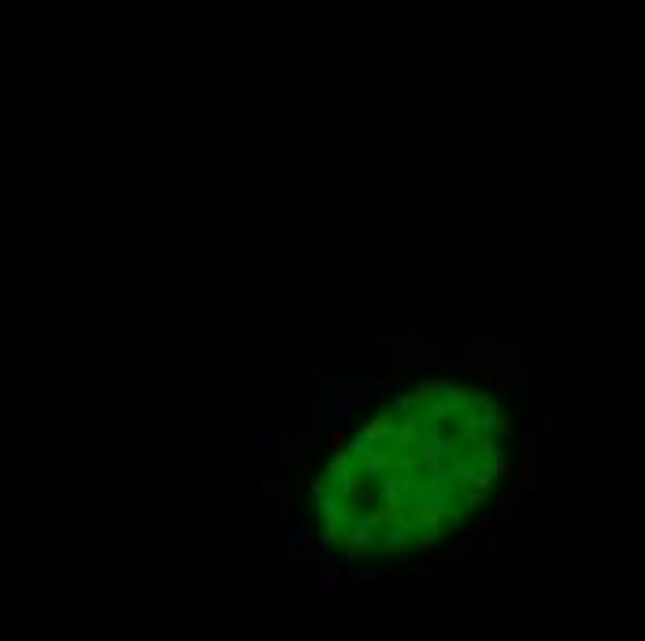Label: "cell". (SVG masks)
I'll return each instance as SVG.
<instances>
[{
	"mask_svg": "<svg viewBox=\"0 0 645 641\" xmlns=\"http://www.w3.org/2000/svg\"><path fill=\"white\" fill-rule=\"evenodd\" d=\"M412 486H416V478H412L401 463H393V467L378 478L375 493H378V501H382V508H386V519L408 516V493H412Z\"/></svg>",
	"mask_w": 645,
	"mask_h": 641,
	"instance_id": "obj_1",
	"label": "cell"
},
{
	"mask_svg": "<svg viewBox=\"0 0 645 641\" xmlns=\"http://www.w3.org/2000/svg\"><path fill=\"white\" fill-rule=\"evenodd\" d=\"M323 482H326V489H330V493H338V497H345V501L360 497V482H356V460L349 456V452H338V456L326 463V471H323Z\"/></svg>",
	"mask_w": 645,
	"mask_h": 641,
	"instance_id": "obj_2",
	"label": "cell"
},
{
	"mask_svg": "<svg viewBox=\"0 0 645 641\" xmlns=\"http://www.w3.org/2000/svg\"><path fill=\"white\" fill-rule=\"evenodd\" d=\"M393 463H397V448H393V445H375L367 456L356 460V482H360L363 489H375L378 478H382Z\"/></svg>",
	"mask_w": 645,
	"mask_h": 641,
	"instance_id": "obj_3",
	"label": "cell"
},
{
	"mask_svg": "<svg viewBox=\"0 0 645 641\" xmlns=\"http://www.w3.org/2000/svg\"><path fill=\"white\" fill-rule=\"evenodd\" d=\"M311 441H316V438H308V434H301V438H297V434H286V430H279V434L267 430V434H260V460H264V463H282V460H289L301 445L308 448Z\"/></svg>",
	"mask_w": 645,
	"mask_h": 641,
	"instance_id": "obj_4",
	"label": "cell"
},
{
	"mask_svg": "<svg viewBox=\"0 0 645 641\" xmlns=\"http://www.w3.org/2000/svg\"><path fill=\"white\" fill-rule=\"evenodd\" d=\"M456 441L464 445L468 452H475V456H490V448H493V434L478 423V411H464L460 416V426H456Z\"/></svg>",
	"mask_w": 645,
	"mask_h": 641,
	"instance_id": "obj_5",
	"label": "cell"
},
{
	"mask_svg": "<svg viewBox=\"0 0 645 641\" xmlns=\"http://www.w3.org/2000/svg\"><path fill=\"white\" fill-rule=\"evenodd\" d=\"M527 448V467H523V493H538L542 489V463H545V434L523 445Z\"/></svg>",
	"mask_w": 645,
	"mask_h": 641,
	"instance_id": "obj_6",
	"label": "cell"
},
{
	"mask_svg": "<svg viewBox=\"0 0 645 641\" xmlns=\"http://www.w3.org/2000/svg\"><path fill=\"white\" fill-rule=\"evenodd\" d=\"M308 549V534L301 530V526H293V519L289 523H279L274 526V553H282V556H301Z\"/></svg>",
	"mask_w": 645,
	"mask_h": 641,
	"instance_id": "obj_7",
	"label": "cell"
},
{
	"mask_svg": "<svg viewBox=\"0 0 645 641\" xmlns=\"http://www.w3.org/2000/svg\"><path fill=\"white\" fill-rule=\"evenodd\" d=\"M311 516H319L323 523H345L349 519V501L323 489L319 497H311Z\"/></svg>",
	"mask_w": 645,
	"mask_h": 641,
	"instance_id": "obj_8",
	"label": "cell"
},
{
	"mask_svg": "<svg viewBox=\"0 0 645 641\" xmlns=\"http://www.w3.org/2000/svg\"><path fill=\"white\" fill-rule=\"evenodd\" d=\"M378 541L390 545V549H404V545L412 541V519H408V516L382 519V526H378Z\"/></svg>",
	"mask_w": 645,
	"mask_h": 641,
	"instance_id": "obj_9",
	"label": "cell"
},
{
	"mask_svg": "<svg viewBox=\"0 0 645 641\" xmlns=\"http://www.w3.org/2000/svg\"><path fill=\"white\" fill-rule=\"evenodd\" d=\"M341 582H345V575H341V568H334L330 556L316 563V586L323 597H341Z\"/></svg>",
	"mask_w": 645,
	"mask_h": 641,
	"instance_id": "obj_10",
	"label": "cell"
},
{
	"mask_svg": "<svg viewBox=\"0 0 645 641\" xmlns=\"http://www.w3.org/2000/svg\"><path fill=\"white\" fill-rule=\"evenodd\" d=\"M360 408V401H356V393L349 389V393H338L334 397V411H330V419H326V426H330V434H341L345 430V423L353 419V411Z\"/></svg>",
	"mask_w": 645,
	"mask_h": 641,
	"instance_id": "obj_11",
	"label": "cell"
},
{
	"mask_svg": "<svg viewBox=\"0 0 645 641\" xmlns=\"http://www.w3.org/2000/svg\"><path fill=\"white\" fill-rule=\"evenodd\" d=\"M497 360H501V364H497V379H505V382L520 379L523 367H527L523 364V349H508V345L497 349Z\"/></svg>",
	"mask_w": 645,
	"mask_h": 641,
	"instance_id": "obj_12",
	"label": "cell"
},
{
	"mask_svg": "<svg viewBox=\"0 0 645 641\" xmlns=\"http://www.w3.org/2000/svg\"><path fill=\"white\" fill-rule=\"evenodd\" d=\"M441 404L449 408V416L460 419L468 411V386H453V382H441Z\"/></svg>",
	"mask_w": 645,
	"mask_h": 641,
	"instance_id": "obj_13",
	"label": "cell"
},
{
	"mask_svg": "<svg viewBox=\"0 0 645 641\" xmlns=\"http://www.w3.org/2000/svg\"><path fill=\"white\" fill-rule=\"evenodd\" d=\"M445 538V523H412V541L419 549H434Z\"/></svg>",
	"mask_w": 645,
	"mask_h": 641,
	"instance_id": "obj_14",
	"label": "cell"
},
{
	"mask_svg": "<svg viewBox=\"0 0 645 641\" xmlns=\"http://www.w3.org/2000/svg\"><path fill=\"white\" fill-rule=\"evenodd\" d=\"M534 438H542V404L527 401V404H523V434H520V441L527 445V441H534Z\"/></svg>",
	"mask_w": 645,
	"mask_h": 641,
	"instance_id": "obj_15",
	"label": "cell"
},
{
	"mask_svg": "<svg viewBox=\"0 0 645 641\" xmlns=\"http://www.w3.org/2000/svg\"><path fill=\"white\" fill-rule=\"evenodd\" d=\"M523 504H527V493L520 489V493H505V497H497V523H508V519H515L523 512Z\"/></svg>",
	"mask_w": 645,
	"mask_h": 641,
	"instance_id": "obj_16",
	"label": "cell"
},
{
	"mask_svg": "<svg viewBox=\"0 0 645 641\" xmlns=\"http://www.w3.org/2000/svg\"><path fill=\"white\" fill-rule=\"evenodd\" d=\"M289 519H293V501H289V493H282V489H271V526L289 523Z\"/></svg>",
	"mask_w": 645,
	"mask_h": 641,
	"instance_id": "obj_17",
	"label": "cell"
},
{
	"mask_svg": "<svg viewBox=\"0 0 645 641\" xmlns=\"http://www.w3.org/2000/svg\"><path fill=\"white\" fill-rule=\"evenodd\" d=\"M478 423H483V426L493 434V438H501V430H505V411L490 401L486 408H478Z\"/></svg>",
	"mask_w": 645,
	"mask_h": 641,
	"instance_id": "obj_18",
	"label": "cell"
},
{
	"mask_svg": "<svg viewBox=\"0 0 645 641\" xmlns=\"http://www.w3.org/2000/svg\"><path fill=\"white\" fill-rule=\"evenodd\" d=\"M341 530H345V526H341V523H323V526H319V530H316V534H311V541H316V545H319V549H330V553H334V545L341 541Z\"/></svg>",
	"mask_w": 645,
	"mask_h": 641,
	"instance_id": "obj_19",
	"label": "cell"
},
{
	"mask_svg": "<svg viewBox=\"0 0 645 641\" xmlns=\"http://www.w3.org/2000/svg\"><path fill=\"white\" fill-rule=\"evenodd\" d=\"M375 445H378V441L371 438V434H367V430H360V434H353V438L345 441V452H349V456H353V460H360V456H367V452H371Z\"/></svg>",
	"mask_w": 645,
	"mask_h": 641,
	"instance_id": "obj_20",
	"label": "cell"
},
{
	"mask_svg": "<svg viewBox=\"0 0 645 641\" xmlns=\"http://www.w3.org/2000/svg\"><path fill=\"white\" fill-rule=\"evenodd\" d=\"M490 471H493V482H501L505 475H508V448L501 445V441H493V448H490Z\"/></svg>",
	"mask_w": 645,
	"mask_h": 641,
	"instance_id": "obj_21",
	"label": "cell"
},
{
	"mask_svg": "<svg viewBox=\"0 0 645 641\" xmlns=\"http://www.w3.org/2000/svg\"><path fill=\"white\" fill-rule=\"evenodd\" d=\"M371 438L378 441V445H390V438H393V416H378V419H371L363 426Z\"/></svg>",
	"mask_w": 645,
	"mask_h": 641,
	"instance_id": "obj_22",
	"label": "cell"
},
{
	"mask_svg": "<svg viewBox=\"0 0 645 641\" xmlns=\"http://www.w3.org/2000/svg\"><path fill=\"white\" fill-rule=\"evenodd\" d=\"M434 590H438V571L416 568L412 571V593H434Z\"/></svg>",
	"mask_w": 645,
	"mask_h": 641,
	"instance_id": "obj_23",
	"label": "cell"
},
{
	"mask_svg": "<svg viewBox=\"0 0 645 641\" xmlns=\"http://www.w3.org/2000/svg\"><path fill=\"white\" fill-rule=\"evenodd\" d=\"M419 408V401H416V393H401V397H393L390 404H386V416H404V411H416Z\"/></svg>",
	"mask_w": 645,
	"mask_h": 641,
	"instance_id": "obj_24",
	"label": "cell"
},
{
	"mask_svg": "<svg viewBox=\"0 0 645 641\" xmlns=\"http://www.w3.org/2000/svg\"><path fill=\"white\" fill-rule=\"evenodd\" d=\"M301 419H304V434H308V438H316V430H319V411H316V404H311V401L301 404Z\"/></svg>",
	"mask_w": 645,
	"mask_h": 641,
	"instance_id": "obj_25",
	"label": "cell"
},
{
	"mask_svg": "<svg viewBox=\"0 0 645 641\" xmlns=\"http://www.w3.org/2000/svg\"><path fill=\"white\" fill-rule=\"evenodd\" d=\"M438 397H441V382H434V379L419 382V389H416V401H419V404H430V401H438Z\"/></svg>",
	"mask_w": 645,
	"mask_h": 641,
	"instance_id": "obj_26",
	"label": "cell"
},
{
	"mask_svg": "<svg viewBox=\"0 0 645 641\" xmlns=\"http://www.w3.org/2000/svg\"><path fill=\"white\" fill-rule=\"evenodd\" d=\"M460 501H464V508L490 504V489H471V486H468V493H460Z\"/></svg>",
	"mask_w": 645,
	"mask_h": 641,
	"instance_id": "obj_27",
	"label": "cell"
},
{
	"mask_svg": "<svg viewBox=\"0 0 645 641\" xmlns=\"http://www.w3.org/2000/svg\"><path fill=\"white\" fill-rule=\"evenodd\" d=\"M478 538H483V530H478V534H468V538H460V541L453 545V553H456V556H471V553L478 549Z\"/></svg>",
	"mask_w": 645,
	"mask_h": 641,
	"instance_id": "obj_28",
	"label": "cell"
},
{
	"mask_svg": "<svg viewBox=\"0 0 645 641\" xmlns=\"http://www.w3.org/2000/svg\"><path fill=\"white\" fill-rule=\"evenodd\" d=\"M353 393H356V401L363 404V401H375L378 393H382V386H378V382H360V386H356Z\"/></svg>",
	"mask_w": 645,
	"mask_h": 641,
	"instance_id": "obj_29",
	"label": "cell"
},
{
	"mask_svg": "<svg viewBox=\"0 0 645 641\" xmlns=\"http://www.w3.org/2000/svg\"><path fill=\"white\" fill-rule=\"evenodd\" d=\"M490 404V397L483 389H468V411H478V408H486Z\"/></svg>",
	"mask_w": 645,
	"mask_h": 641,
	"instance_id": "obj_30",
	"label": "cell"
},
{
	"mask_svg": "<svg viewBox=\"0 0 645 641\" xmlns=\"http://www.w3.org/2000/svg\"><path fill=\"white\" fill-rule=\"evenodd\" d=\"M289 360H293V364H297V367H304V364L311 360V352H308L304 345H289Z\"/></svg>",
	"mask_w": 645,
	"mask_h": 641,
	"instance_id": "obj_31",
	"label": "cell"
},
{
	"mask_svg": "<svg viewBox=\"0 0 645 641\" xmlns=\"http://www.w3.org/2000/svg\"><path fill=\"white\" fill-rule=\"evenodd\" d=\"M311 379H316V386H319V389H334V374L323 371V367H319L316 374H311Z\"/></svg>",
	"mask_w": 645,
	"mask_h": 641,
	"instance_id": "obj_32",
	"label": "cell"
},
{
	"mask_svg": "<svg viewBox=\"0 0 645 641\" xmlns=\"http://www.w3.org/2000/svg\"><path fill=\"white\" fill-rule=\"evenodd\" d=\"M393 356H397V364H393L397 371H404V367H408V349H404V345H401V349H397Z\"/></svg>",
	"mask_w": 645,
	"mask_h": 641,
	"instance_id": "obj_33",
	"label": "cell"
},
{
	"mask_svg": "<svg viewBox=\"0 0 645 641\" xmlns=\"http://www.w3.org/2000/svg\"><path fill=\"white\" fill-rule=\"evenodd\" d=\"M497 312H501V315H523V304H501Z\"/></svg>",
	"mask_w": 645,
	"mask_h": 641,
	"instance_id": "obj_34",
	"label": "cell"
},
{
	"mask_svg": "<svg viewBox=\"0 0 645 641\" xmlns=\"http://www.w3.org/2000/svg\"><path fill=\"white\" fill-rule=\"evenodd\" d=\"M323 489H326V482H323V475H319V478H311V497H319V493H323Z\"/></svg>",
	"mask_w": 645,
	"mask_h": 641,
	"instance_id": "obj_35",
	"label": "cell"
},
{
	"mask_svg": "<svg viewBox=\"0 0 645 641\" xmlns=\"http://www.w3.org/2000/svg\"><path fill=\"white\" fill-rule=\"evenodd\" d=\"M497 526H501V523H497L493 516H486V523H483V534H493V530H497Z\"/></svg>",
	"mask_w": 645,
	"mask_h": 641,
	"instance_id": "obj_36",
	"label": "cell"
}]
</instances>
